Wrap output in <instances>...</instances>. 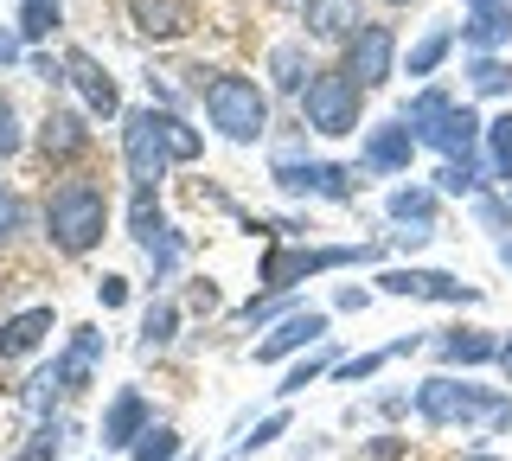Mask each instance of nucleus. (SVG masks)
I'll use <instances>...</instances> for the list:
<instances>
[{
    "label": "nucleus",
    "instance_id": "obj_31",
    "mask_svg": "<svg viewBox=\"0 0 512 461\" xmlns=\"http://www.w3.org/2000/svg\"><path fill=\"white\" fill-rule=\"evenodd\" d=\"M58 436H64V423H45V429H32V442L13 461H52L58 455Z\"/></svg>",
    "mask_w": 512,
    "mask_h": 461
},
{
    "label": "nucleus",
    "instance_id": "obj_43",
    "mask_svg": "<svg viewBox=\"0 0 512 461\" xmlns=\"http://www.w3.org/2000/svg\"><path fill=\"white\" fill-rule=\"evenodd\" d=\"M391 7H404V0H391Z\"/></svg>",
    "mask_w": 512,
    "mask_h": 461
},
{
    "label": "nucleus",
    "instance_id": "obj_41",
    "mask_svg": "<svg viewBox=\"0 0 512 461\" xmlns=\"http://www.w3.org/2000/svg\"><path fill=\"white\" fill-rule=\"evenodd\" d=\"M500 257H506V263H512V237H506V244H500Z\"/></svg>",
    "mask_w": 512,
    "mask_h": 461
},
{
    "label": "nucleus",
    "instance_id": "obj_24",
    "mask_svg": "<svg viewBox=\"0 0 512 461\" xmlns=\"http://www.w3.org/2000/svg\"><path fill=\"white\" fill-rule=\"evenodd\" d=\"M58 20H64L58 0H26V7H20V39H52Z\"/></svg>",
    "mask_w": 512,
    "mask_h": 461
},
{
    "label": "nucleus",
    "instance_id": "obj_14",
    "mask_svg": "<svg viewBox=\"0 0 512 461\" xmlns=\"http://www.w3.org/2000/svg\"><path fill=\"white\" fill-rule=\"evenodd\" d=\"M468 45H480V52H493V45L512 39V0H468Z\"/></svg>",
    "mask_w": 512,
    "mask_h": 461
},
{
    "label": "nucleus",
    "instance_id": "obj_13",
    "mask_svg": "<svg viewBox=\"0 0 512 461\" xmlns=\"http://www.w3.org/2000/svg\"><path fill=\"white\" fill-rule=\"evenodd\" d=\"M64 77H71V84L84 90V103L96 109V116H116V109H122V97H116V77L96 65L90 52H71V58H64Z\"/></svg>",
    "mask_w": 512,
    "mask_h": 461
},
{
    "label": "nucleus",
    "instance_id": "obj_38",
    "mask_svg": "<svg viewBox=\"0 0 512 461\" xmlns=\"http://www.w3.org/2000/svg\"><path fill=\"white\" fill-rule=\"evenodd\" d=\"M320 365H327V359H308V365H295V372H288V385H282V391H301V385H308V378L320 372Z\"/></svg>",
    "mask_w": 512,
    "mask_h": 461
},
{
    "label": "nucleus",
    "instance_id": "obj_18",
    "mask_svg": "<svg viewBox=\"0 0 512 461\" xmlns=\"http://www.w3.org/2000/svg\"><path fill=\"white\" fill-rule=\"evenodd\" d=\"M410 148H416V135L404 129V122H378V129L365 135V167L397 173V167H410Z\"/></svg>",
    "mask_w": 512,
    "mask_h": 461
},
{
    "label": "nucleus",
    "instance_id": "obj_8",
    "mask_svg": "<svg viewBox=\"0 0 512 461\" xmlns=\"http://www.w3.org/2000/svg\"><path fill=\"white\" fill-rule=\"evenodd\" d=\"M391 58H397L391 26H359V33L346 39V77L359 90H378L384 77H391Z\"/></svg>",
    "mask_w": 512,
    "mask_h": 461
},
{
    "label": "nucleus",
    "instance_id": "obj_28",
    "mask_svg": "<svg viewBox=\"0 0 512 461\" xmlns=\"http://www.w3.org/2000/svg\"><path fill=\"white\" fill-rule=\"evenodd\" d=\"M474 90L480 97H500V90H512V65H500V58H474Z\"/></svg>",
    "mask_w": 512,
    "mask_h": 461
},
{
    "label": "nucleus",
    "instance_id": "obj_17",
    "mask_svg": "<svg viewBox=\"0 0 512 461\" xmlns=\"http://www.w3.org/2000/svg\"><path fill=\"white\" fill-rule=\"evenodd\" d=\"M320 333H327V314H320V308H308V314H288V321H282L276 333H269L263 346H256V359H263V365H276L282 353H295V346L320 340Z\"/></svg>",
    "mask_w": 512,
    "mask_h": 461
},
{
    "label": "nucleus",
    "instance_id": "obj_29",
    "mask_svg": "<svg viewBox=\"0 0 512 461\" xmlns=\"http://www.w3.org/2000/svg\"><path fill=\"white\" fill-rule=\"evenodd\" d=\"M442 52H448V33H429V39H416V52H410V77H429L442 65Z\"/></svg>",
    "mask_w": 512,
    "mask_h": 461
},
{
    "label": "nucleus",
    "instance_id": "obj_11",
    "mask_svg": "<svg viewBox=\"0 0 512 461\" xmlns=\"http://www.w3.org/2000/svg\"><path fill=\"white\" fill-rule=\"evenodd\" d=\"M135 237H141V250L154 257V276H173V269H180V237H173V225L160 218V205L148 193L135 199Z\"/></svg>",
    "mask_w": 512,
    "mask_h": 461
},
{
    "label": "nucleus",
    "instance_id": "obj_7",
    "mask_svg": "<svg viewBox=\"0 0 512 461\" xmlns=\"http://www.w3.org/2000/svg\"><path fill=\"white\" fill-rule=\"evenodd\" d=\"M365 257H378V250L372 244H359V250H269V257H263V282H269V289H288V282H301V276L346 269V263H365Z\"/></svg>",
    "mask_w": 512,
    "mask_h": 461
},
{
    "label": "nucleus",
    "instance_id": "obj_32",
    "mask_svg": "<svg viewBox=\"0 0 512 461\" xmlns=\"http://www.w3.org/2000/svg\"><path fill=\"white\" fill-rule=\"evenodd\" d=\"M173 321H180V314H173L167 301H160V308L148 314V327H141V346H160V340H173Z\"/></svg>",
    "mask_w": 512,
    "mask_h": 461
},
{
    "label": "nucleus",
    "instance_id": "obj_42",
    "mask_svg": "<svg viewBox=\"0 0 512 461\" xmlns=\"http://www.w3.org/2000/svg\"><path fill=\"white\" fill-rule=\"evenodd\" d=\"M474 461H500V455H474Z\"/></svg>",
    "mask_w": 512,
    "mask_h": 461
},
{
    "label": "nucleus",
    "instance_id": "obj_35",
    "mask_svg": "<svg viewBox=\"0 0 512 461\" xmlns=\"http://www.w3.org/2000/svg\"><path fill=\"white\" fill-rule=\"evenodd\" d=\"M96 295H103V308H122V301H128V282L122 276H103V282H96Z\"/></svg>",
    "mask_w": 512,
    "mask_h": 461
},
{
    "label": "nucleus",
    "instance_id": "obj_40",
    "mask_svg": "<svg viewBox=\"0 0 512 461\" xmlns=\"http://www.w3.org/2000/svg\"><path fill=\"white\" fill-rule=\"evenodd\" d=\"M500 365H506V378H512V340H506V346H500Z\"/></svg>",
    "mask_w": 512,
    "mask_h": 461
},
{
    "label": "nucleus",
    "instance_id": "obj_21",
    "mask_svg": "<svg viewBox=\"0 0 512 461\" xmlns=\"http://www.w3.org/2000/svg\"><path fill=\"white\" fill-rule=\"evenodd\" d=\"M359 0H308V33L314 39H352L359 33Z\"/></svg>",
    "mask_w": 512,
    "mask_h": 461
},
{
    "label": "nucleus",
    "instance_id": "obj_39",
    "mask_svg": "<svg viewBox=\"0 0 512 461\" xmlns=\"http://www.w3.org/2000/svg\"><path fill=\"white\" fill-rule=\"evenodd\" d=\"M20 58V33H0V65H13Z\"/></svg>",
    "mask_w": 512,
    "mask_h": 461
},
{
    "label": "nucleus",
    "instance_id": "obj_4",
    "mask_svg": "<svg viewBox=\"0 0 512 461\" xmlns=\"http://www.w3.org/2000/svg\"><path fill=\"white\" fill-rule=\"evenodd\" d=\"M199 90H205V116H212L218 135L256 141L269 129V103H263V90H256L250 77H212V84H199Z\"/></svg>",
    "mask_w": 512,
    "mask_h": 461
},
{
    "label": "nucleus",
    "instance_id": "obj_15",
    "mask_svg": "<svg viewBox=\"0 0 512 461\" xmlns=\"http://www.w3.org/2000/svg\"><path fill=\"white\" fill-rule=\"evenodd\" d=\"M39 148H45V161H77V154L90 148L84 116H71V109H52V116H45V129H39Z\"/></svg>",
    "mask_w": 512,
    "mask_h": 461
},
{
    "label": "nucleus",
    "instance_id": "obj_12",
    "mask_svg": "<svg viewBox=\"0 0 512 461\" xmlns=\"http://www.w3.org/2000/svg\"><path fill=\"white\" fill-rule=\"evenodd\" d=\"M96 353H103V333H96V327H77L71 346H64V359L52 365V385L58 391H84L90 372H96Z\"/></svg>",
    "mask_w": 512,
    "mask_h": 461
},
{
    "label": "nucleus",
    "instance_id": "obj_33",
    "mask_svg": "<svg viewBox=\"0 0 512 461\" xmlns=\"http://www.w3.org/2000/svg\"><path fill=\"white\" fill-rule=\"evenodd\" d=\"M384 359H391V353H365V359H346V365H340V378H346V385H359V378H372Z\"/></svg>",
    "mask_w": 512,
    "mask_h": 461
},
{
    "label": "nucleus",
    "instance_id": "obj_25",
    "mask_svg": "<svg viewBox=\"0 0 512 461\" xmlns=\"http://www.w3.org/2000/svg\"><path fill=\"white\" fill-rule=\"evenodd\" d=\"M269 71H276L282 90H308V58H301V45H276V58H269Z\"/></svg>",
    "mask_w": 512,
    "mask_h": 461
},
{
    "label": "nucleus",
    "instance_id": "obj_34",
    "mask_svg": "<svg viewBox=\"0 0 512 461\" xmlns=\"http://www.w3.org/2000/svg\"><path fill=\"white\" fill-rule=\"evenodd\" d=\"M13 148H20V122H13V109L0 103V161H7Z\"/></svg>",
    "mask_w": 512,
    "mask_h": 461
},
{
    "label": "nucleus",
    "instance_id": "obj_19",
    "mask_svg": "<svg viewBox=\"0 0 512 461\" xmlns=\"http://www.w3.org/2000/svg\"><path fill=\"white\" fill-rule=\"evenodd\" d=\"M45 333H52V308H26V314H13V321H0V359L39 353Z\"/></svg>",
    "mask_w": 512,
    "mask_h": 461
},
{
    "label": "nucleus",
    "instance_id": "obj_20",
    "mask_svg": "<svg viewBox=\"0 0 512 461\" xmlns=\"http://www.w3.org/2000/svg\"><path fill=\"white\" fill-rule=\"evenodd\" d=\"M135 26L148 39H180L192 26V7L186 0H135Z\"/></svg>",
    "mask_w": 512,
    "mask_h": 461
},
{
    "label": "nucleus",
    "instance_id": "obj_1",
    "mask_svg": "<svg viewBox=\"0 0 512 461\" xmlns=\"http://www.w3.org/2000/svg\"><path fill=\"white\" fill-rule=\"evenodd\" d=\"M122 154H128L135 193H154V180L167 173V161H192V154H199V135H192L173 109H135V116L122 122Z\"/></svg>",
    "mask_w": 512,
    "mask_h": 461
},
{
    "label": "nucleus",
    "instance_id": "obj_30",
    "mask_svg": "<svg viewBox=\"0 0 512 461\" xmlns=\"http://www.w3.org/2000/svg\"><path fill=\"white\" fill-rule=\"evenodd\" d=\"M436 180H442V193H474V186H480V167L474 161H442Z\"/></svg>",
    "mask_w": 512,
    "mask_h": 461
},
{
    "label": "nucleus",
    "instance_id": "obj_10",
    "mask_svg": "<svg viewBox=\"0 0 512 461\" xmlns=\"http://www.w3.org/2000/svg\"><path fill=\"white\" fill-rule=\"evenodd\" d=\"M282 193H314V199H352V173L327 161H276Z\"/></svg>",
    "mask_w": 512,
    "mask_h": 461
},
{
    "label": "nucleus",
    "instance_id": "obj_6",
    "mask_svg": "<svg viewBox=\"0 0 512 461\" xmlns=\"http://www.w3.org/2000/svg\"><path fill=\"white\" fill-rule=\"evenodd\" d=\"M301 116L320 135H352L359 129V84L346 71H314L308 90H301Z\"/></svg>",
    "mask_w": 512,
    "mask_h": 461
},
{
    "label": "nucleus",
    "instance_id": "obj_3",
    "mask_svg": "<svg viewBox=\"0 0 512 461\" xmlns=\"http://www.w3.org/2000/svg\"><path fill=\"white\" fill-rule=\"evenodd\" d=\"M404 129H410L416 141H429L436 154H448V161H474V141L487 135V129L468 116V109L448 103L442 90H423V97L404 109Z\"/></svg>",
    "mask_w": 512,
    "mask_h": 461
},
{
    "label": "nucleus",
    "instance_id": "obj_27",
    "mask_svg": "<svg viewBox=\"0 0 512 461\" xmlns=\"http://www.w3.org/2000/svg\"><path fill=\"white\" fill-rule=\"evenodd\" d=\"M173 455H180V436H173L167 423H160V429H141V436H135V461H173Z\"/></svg>",
    "mask_w": 512,
    "mask_h": 461
},
{
    "label": "nucleus",
    "instance_id": "obj_16",
    "mask_svg": "<svg viewBox=\"0 0 512 461\" xmlns=\"http://www.w3.org/2000/svg\"><path fill=\"white\" fill-rule=\"evenodd\" d=\"M141 429H148V404H141V391H122L103 410V449H135Z\"/></svg>",
    "mask_w": 512,
    "mask_h": 461
},
{
    "label": "nucleus",
    "instance_id": "obj_36",
    "mask_svg": "<svg viewBox=\"0 0 512 461\" xmlns=\"http://www.w3.org/2000/svg\"><path fill=\"white\" fill-rule=\"evenodd\" d=\"M13 225H20V205H13V193H7V186H0V244H7V237H13Z\"/></svg>",
    "mask_w": 512,
    "mask_h": 461
},
{
    "label": "nucleus",
    "instance_id": "obj_26",
    "mask_svg": "<svg viewBox=\"0 0 512 461\" xmlns=\"http://www.w3.org/2000/svg\"><path fill=\"white\" fill-rule=\"evenodd\" d=\"M391 218H404V225L429 231V218H436V199L416 193V186H404V193H391Z\"/></svg>",
    "mask_w": 512,
    "mask_h": 461
},
{
    "label": "nucleus",
    "instance_id": "obj_5",
    "mask_svg": "<svg viewBox=\"0 0 512 461\" xmlns=\"http://www.w3.org/2000/svg\"><path fill=\"white\" fill-rule=\"evenodd\" d=\"M416 410L429 423H512V404L506 397H487L474 385H455V378H429L416 391Z\"/></svg>",
    "mask_w": 512,
    "mask_h": 461
},
{
    "label": "nucleus",
    "instance_id": "obj_22",
    "mask_svg": "<svg viewBox=\"0 0 512 461\" xmlns=\"http://www.w3.org/2000/svg\"><path fill=\"white\" fill-rule=\"evenodd\" d=\"M442 359L448 365H480V359H500V340L480 327H461V333H442Z\"/></svg>",
    "mask_w": 512,
    "mask_h": 461
},
{
    "label": "nucleus",
    "instance_id": "obj_37",
    "mask_svg": "<svg viewBox=\"0 0 512 461\" xmlns=\"http://www.w3.org/2000/svg\"><path fill=\"white\" fill-rule=\"evenodd\" d=\"M288 429V417H269V423H256V436H250V449H263V442H276Z\"/></svg>",
    "mask_w": 512,
    "mask_h": 461
},
{
    "label": "nucleus",
    "instance_id": "obj_2",
    "mask_svg": "<svg viewBox=\"0 0 512 461\" xmlns=\"http://www.w3.org/2000/svg\"><path fill=\"white\" fill-rule=\"evenodd\" d=\"M103 225H109V199L96 193L90 180L52 186V199H45V231H52V244L64 250V257H84V250H96Z\"/></svg>",
    "mask_w": 512,
    "mask_h": 461
},
{
    "label": "nucleus",
    "instance_id": "obj_23",
    "mask_svg": "<svg viewBox=\"0 0 512 461\" xmlns=\"http://www.w3.org/2000/svg\"><path fill=\"white\" fill-rule=\"evenodd\" d=\"M487 161H493V180H512V116L487 122Z\"/></svg>",
    "mask_w": 512,
    "mask_h": 461
},
{
    "label": "nucleus",
    "instance_id": "obj_9",
    "mask_svg": "<svg viewBox=\"0 0 512 461\" xmlns=\"http://www.w3.org/2000/svg\"><path fill=\"white\" fill-rule=\"evenodd\" d=\"M378 289H391V295H416V301H480L474 282H455L448 269H384Z\"/></svg>",
    "mask_w": 512,
    "mask_h": 461
}]
</instances>
